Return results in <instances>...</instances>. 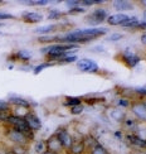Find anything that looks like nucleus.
I'll return each instance as SVG.
<instances>
[{"label": "nucleus", "instance_id": "1", "mask_svg": "<svg viewBox=\"0 0 146 154\" xmlns=\"http://www.w3.org/2000/svg\"><path fill=\"white\" fill-rule=\"evenodd\" d=\"M107 32H109L107 28L91 27V28L76 29V30H72V32H68V33L59 35L57 38H58V42H61L63 44H77V46H79L81 43L91 42L92 39H94V38L105 35Z\"/></svg>", "mask_w": 146, "mask_h": 154}, {"label": "nucleus", "instance_id": "2", "mask_svg": "<svg viewBox=\"0 0 146 154\" xmlns=\"http://www.w3.org/2000/svg\"><path fill=\"white\" fill-rule=\"evenodd\" d=\"M6 123H8L11 128H14V129H16V130H19V131L24 133L29 140L33 139L34 133L30 130V128H29V125H28V123H27V120H25V118L16 116V115H14V114H10Z\"/></svg>", "mask_w": 146, "mask_h": 154}, {"label": "nucleus", "instance_id": "3", "mask_svg": "<svg viewBox=\"0 0 146 154\" xmlns=\"http://www.w3.org/2000/svg\"><path fill=\"white\" fill-rule=\"evenodd\" d=\"M6 137H8V139L14 145H27V143L29 142V139L27 138V135H25L24 133L14 129V128L8 129V131H6Z\"/></svg>", "mask_w": 146, "mask_h": 154}, {"label": "nucleus", "instance_id": "4", "mask_svg": "<svg viewBox=\"0 0 146 154\" xmlns=\"http://www.w3.org/2000/svg\"><path fill=\"white\" fill-rule=\"evenodd\" d=\"M107 18H109V13H107L106 9H96L87 18V23L94 27V25H97V24L103 23Z\"/></svg>", "mask_w": 146, "mask_h": 154}, {"label": "nucleus", "instance_id": "5", "mask_svg": "<svg viewBox=\"0 0 146 154\" xmlns=\"http://www.w3.org/2000/svg\"><path fill=\"white\" fill-rule=\"evenodd\" d=\"M77 68L82 72H87V73H96L98 72V65L94 61L90 60V58H83V60H79L77 62Z\"/></svg>", "mask_w": 146, "mask_h": 154}, {"label": "nucleus", "instance_id": "6", "mask_svg": "<svg viewBox=\"0 0 146 154\" xmlns=\"http://www.w3.org/2000/svg\"><path fill=\"white\" fill-rule=\"evenodd\" d=\"M57 137H58V139H59V142H61V144H62V146L64 149H69L71 146L73 145V143H74V140H73V138H72V135L69 134L66 129H62V130H59L58 133L55 134Z\"/></svg>", "mask_w": 146, "mask_h": 154}, {"label": "nucleus", "instance_id": "7", "mask_svg": "<svg viewBox=\"0 0 146 154\" xmlns=\"http://www.w3.org/2000/svg\"><path fill=\"white\" fill-rule=\"evenodd\" d=\"M122 60L124 62L126 63V66L130 67V68H134L139 62H140V57L137 54H135L134 52H131V51L127 48L126 51L122 52Z\"/></svg>", "mask_w": 146, "mask_h": 154}, {"label": "nucleus", "instance_id": "8", "mask_svg": "<svg viewBox=\"0 0 146 154\" xmlns=\"http://www.w3.org/2000/svg\"><path fill=\"white\" fill-rule=\"evenodd\" d=\"M25 120H27V123L30 128V130L31 131H38V130H40L42 129V121L37 116V115L34 112H28L27 114V116H25Z\"/></svg>", "mask_w": 146, "mask_h": 154}, {"label": "nucleus", "instance_id": "9", "mask_svg": "<svg viewBox=\"0 0 146 154\" xmlns=\"http://www.w3.org/2000/svg\"><path fill=\"white\" fill-rule=\"evenodd\" d=\"M63 149H64V148L62 146L59 139H58V137H57L55 134L47 140V150L54 152V153H61Z\"/></svg>", "mask_w": 146, "mask_h": 154}, {"label": "nucleus", "instance_id": "10", "mask_svg": "<svg viewBox=\"0 0 146 154\" xmlns=\"http://www.w3.org/2000/svg\"><path fill=\"white\" fill-rule=\"evenodd\" d=\"M130 17L127 14H124V13H117V14L113 15H109V18L106 19V22L110 25H124V23Z\"/></svg>", "mask_w": 146, "mask_h": 154}, {"label": "nucleus", "instance_id": "11", "mask_svg": "<svg viewBox=\"0 0 146 154\" xmlns=\"http://www.w3.org/2000/svg\"><path fill=\"white\" fill-rule=\"evenodd\" d=\"M132 112L135 114V116L137 119L146 121V104H144V102L134 104L132 105Z\"/></svg>", "mask_w": 146, "mask_h": 154}, {"label": "nucleus", "instance_id": "12", "mask_svg": "<svg viewBox=\"0 0 146 154\" xmlns=\"http://www.w3.org/2000/svg\"><path fill=\"white\" fill-rule=\"evenodd\" d=\"M8 102L10 105H14L16 107H25V109H29L30 106V102L28 100H25L23 97H20V96L18 95H13V96H9V100Z\"/></svg>", "mask_w": 146, "mask_h": 154}, {"label": "nucleus", "instance_id": "13", "mask_svg": "<svg viewBox=\"0 0 146 154\" xmlns=\"http://www.w3.org/2000/svg\"><path fill=\"white\" fill-rule=\"evenodd\" d=\"M23 19L28 23H39L43 20V15L37 11H25L23 13Z\"/></svg>", "mask_w": 146, "mask_h": 154}, {"label": "nucleus", "instance_id": "14", "mask_svg": "<svg viewBox=\"0 0 146 154\" xmlns=\"http://www.w3.org/2000/svg\"><path fill=\"white\" fill-rule=\"evenodd\" d=\"M85 149H86V142L82 140V142H74L73 145L68 150L71 154H83Z\"/></svg>", "mask_w": 146, "mask_h": 154}, {"label": "nucleus", "instance_id": "15", "mask_svg": "<svg viewBox=\"0 0 146 154\" xmlns=\"http://www.w3.org/2000/svg\"><path fill=\"white\" fill-rule=\"evenodd\" d=\"M113 6L117 11H124V10H131L132 9V4L126 0H118V2L113 3Z\"/></svg>", "mask_w": 146, "mask_h": 154}, {"label": "nucleus", "instance_id": "16", "mask_svg": "<svg viewBox=\"0 0 146 154\" xmlns=\"http://www.w3.org/2000/svg\"><path fill=\"white\" fill-rule=\"evenodd\" d=\"M55 28H57V25H54V24L43 25V27H40V28H37V29L34 30V33L46 35V34H49V33H52V32H54V30H55Z\"/></svg>", "mask_w": 146, "mask_h": 154}, {"label": "nucleus", "instance_id": "17", "mask_svg": "<svg viewBox=\"0 0 146 154\" xmlns=\"http://www.w3.org/2000/svg\"><path fill=\"white\" fill-rule=\"evenodd\" d=\"M129 139L132 144L139 146V148H146V140L145 139L137 137V135H129Z\"/></svg>", "mask_w": 146, "mask_h": 154}, {"label": "nucleus", "instance_id": "18", "mask_svg": "<svg viewBox=\"0 0 146 154\" xmlns=\"http://www.w3.org/2000/svg\"><path fill=\"white\" fill-rule=\"evenodd\" d=\"M14 57L18 61L27 62V61L30 60V53L28 52V51H25V49H20V51H18V52L14 54Z\"/></svg>", "mask_w": 146, "mask_h": 154}, {"label": "nucleus", "instance_id": "19", "mask_svg": "<svg viewBox=\"0 0 146 154\" xmlns=\"http://www.w3.org/2000/svg\"><path fill=\"white\" fill-rule=\"evenodd\" d=\"M91 154H109V150H107L103 145H101L100 143L93 144V146H91Z\"/></svg>", "mask_w": 146, "mask_h": 154}, {"label": "nucleus", "instance_id": "20", "mask_svg": "<svg viewBox=\"0 0 146 154\" xmlns=\"http://www.w3.org/2000/svg\"><path fill=\"white\" fill-rule=\"evenodd\" d=\"M81 102H82V100H81V97H73V96H67L66 97V101H64V105L66 106H71V107H73V106H77V105H81Z\"/></svg>", "mask_w": 146, "mask_h": 154}, {"label": "nucleus", "instance_id": "21", "mask_svg": "<svg viewBox=\"0 0 146 154\" xmlns=\"http://www.w3.org/2000/svg\"><path fill=\"white\" fill-rule=\"evenodd\" d=\"M139 23H140V20H139L137 17H130L124 23L122 27H125V28H137Z\"/></svg>", "mask_w": 146, "mask_h": 154}, {"label": "nucleus", "instance_id": "22", "mask_svg": "<svg viewBox=\"0 0 146 154\" xmlns=\"http://www.w3.org/2000/svg\"><path fill=\"white\" fill-rule=\"evenodd\" d=\"M52 66H53V62H44V63H42V65H38V66H35L33 68V73L34 75H39L43 69H46L48 67H52Z\"/></svg>", "mask_w": 146, "mask_h": 154}, {"label": "nucleus", "instance_id": "23", "mask_svg": "<svg viewBox=\"0 0 146 154\" xmlns=\"http://www.w3.org/2000/svg\"><path fill=\"white\" fill-rule=\"evenodd\" d=\"M62 15H63L62 11L57 10V9H50L48 13V19L49 20H57V19H59Z\"/></svg>", "mask_w": 146, "mask_h": 154}, {"label": "nucleus", "instance_id": "24", "mask_svg": "<svg viewBox=\"0 0 146 154\" xmlns=\"http://www.w3.org/2000/svg\"><path fill=\"white\" fill-rule=\"evenodd\" d=\"M35 150L38 154H42L47 150V142H44V140H39V142L35 143Z\"/></svg>", "mask_w": 146, "mask_h": 154}, {"label": "nucleus", "instance_id": "25", "mask_svg": "<svg viewBox=\"0 0 146 154\" xmlns=\"http://www.w3.org/2000/svg\"><path fill=\"white\" fill-rule=\"evenodd\" d=\"M111 116L113 118V120L121 121V120H124V118H125V114H124V111H122V110H118V109H115V110H112Z\"/></svg>", "mask_w": 146, "mask_h": 154}, {"label": "nucleus", "instance_id": "26", "mask_svg": "<svg viewBox=\"0 0 146 154\" xmlns=\"http://www.w3.org/2000/svg\"><path fill=\"white\" fill-rule=\"evenodd\" d=\"M77 61V56H66V57H63V58L61 60V61H58V63L59 65H67V63H73V62H76Z\"/></svg>", "mask_w": 146, "mask_h": 154}, {"label": "nucleus", "instance_id": "27", "mask_svg": "<svg viewBox=\"0 0 146 154\" xmlns=\"http://www.w3.org/2000/svg\"><path fill=\"white\" fill-rule=\"evenodd\" d=\"M14 154H27V146L25 145H13L10 149Z\"/></svg>", "mask_w": 146, "mask_h": 154}, {"label": "nucleus", "instance_id": "28", "mask_svg": "<svg viewBox=\"0 0 146 154\" xmlns=\"http://www.w3.org/2000/svg\"><path fill=\"white\" fill-rule=\"evenodd\" d=\"M10 110V104L8 101L0 100V112H9Z\"/></svg>", "mask_w": 146, "mask_h": 154}, {"label": "nucleus", "instance_id": "29", "mask_svg": "<svg viewBox=\"0 0 146 154\" xmlns=\"http://www.w3.org/2000/svg\"><path fill=\"white\" fill-rule=\"evenodd\" d=\"M122 34L121 33H112L109 38H107V41H110V42H116V41H120V39H122Z\"/></svg>", "mask_w": 146, "mask_h": 154}, {"label": "nucleus", "instance_id": "30", "mask_svg": "<svg viewBox=\"0 0 146 154\" xmlns=\"http://www.w3.org/2000/svg\"><path fill=\"white\" fill-rule=\"evenodd\" d=\"M86 9L83 8V6H76V8L68 10V14H79V13H85Z\"/></svg>", "mask_w": 146, "mask_h": 154}, {"label": "nucleus", "instance_id": "31", "mask_svg": "<svg viewBox=\"0 0 146 154\" xmlns=\"http://www.w3.org/2000/svg\"><path fill=\"white\" fill-rule=\"evenodd\" d=\"M82 111H83V105H77V106L71 107V112H72L73 115H78V114H81Z\"/></svg>", "mask_w": 146, "mask_h": 154}, {"label": "nucleus", "instance_id": "32", "mask_svg": "<svg viewBox=\"0 0 146 154\" xmlns=\"http://www.w3.org/2000/svg\"><path fill=\"white\" fill-rule=\"evenodd\" d=\"M64 4L68 6V10H71V9L76 8V6H78L81 4V2H77V0H71V2H66Z\"/></svg>", "mask_w": 146, "mask_h": 154}, {"label": "nucleus", "instance_id": "33", "mask_svg": "<svg viewBox=\"0 0 146 154\" xmlns=\"http://www.w3.org/2000/svg\"><path fill=\"white\" fill-rule=\"evenodd\" d=\"M15 17L9 13H1L0 11V20H6V19H14Z\"/></svg>", "mask_w": 146, "mask_h": 154}, {"label": "nucleus", "instance_id": "34", "mask_svg": "<svg viewBox=\"0 0 146 154\" xmlns=\"http://www.w3.org/2000/svg\"><path fill=\"white\" fill-rule=\"evenodd\" d=\"M134 91L139 95H144L146 96V86H141V87H135L134 88Z\"/></svg>", "mask_w": 146, "mask_h": 154}, {"label": "nucleus", "instance_id": "35", "mask_svg": "<svg viewBox=\"0 0 146 154\" xmlns=\"http://www.w3.org/2000/svg\"><path fill=\"white\" fill-rule=\"evenodd\" d=\"M9 112H0V121H8V118H9Z\"/></svg>", "mask_w": 146, "mask_h": 154}, {"label": "nucleus", "instance_id": "36", "mask_svg": "<svg viewBox=\"0 0 146 154\" xmlns=\"http://www.w3.org/2000/svg\"><path fill=\"white\" fill-rule=\"evenodd\" d=\"M118 104L121 105V106H124V107H127V106H129V101L126 100V99H120Z\"/></svg>", "mask_w": 146, "mask_h": 154}, {"label": "nucleus", "instance_id": "37", "mask_svg": "<svg viewBox=\"0 0 146 154\" xmlns=\"http://www.w3.org/2000/svg\"><path fill=\"white\" fill-rule=\"evenodd\" d=\"M92 52H103V49H102V47H94V48H92Z\"/></svg>", "mask_w": 146, "mask_h": 154}, {"label": "nucleus", "instance_id": "38", "mask_svg": "<svg viewBox=\"0 0 146 154\" xmlns=\"http://www.w3.org/2000/svg\"><path fill=\"white\" fill-rule=\"evenodd\" d=\"M141 42H142V44H145V46H146V33L141 35Z\"/></svg>", "mask_w": 146, "mask_h": 154}, {"label": "nucleus", "instance_id": "39", "mask_svg": "<svg viewBox=\"0 0 146 154\" xmlns=\"http://www.w3.org/2000/svg\"><path fill=\"white\" fill-rule=\"evenodd\" d=\"M142 22H144V23H146V10L142 13Z\"/></svg>", "mask_w": 146, "mask_h": 154}, {"label": "nucleus", "instance_id": "40", "mask_svg": "<svg viewBox=\"0 0 146 154\" xmlns=\"http://www.w3.org/2000/svg\"><path fill=\"white\" fill-rule=\"evenodd\" d=\"M42 154H59V153H54V152H49V150H46L44 153H42Z\"/></svg>", "mask_w": 146, "mask_h": 154}, {"label": "nucleus", "instance_id": "41", "mask_svg": "<svg viewBox=\"0 0 146 154\" xmlns=\"http://www.w3.org/2000/svg\"><path fill=\"white\" fill-rule=\"evenodd\" d=\"M4 154H14V153H13V152H11V150H6V152H5V153H4Z\"/></svg>", "mask_w": 146, "mask_h": 154}, {"label": "nucleus", "instance_id": "42", "mask_svg": "<svg viewBox=\"0 0 146 154\" xmlns=\"http://www.w3.org/2000/svg\"><path fill=\"white\" fill-rule=\"evenodd\" d=\"M115 135H116V137H117V138H120V137H121V133H118V131H117V133H116V134H115Z\"/></svg>", "mask_w": 146, "mask_h": 154}]
</instances>
